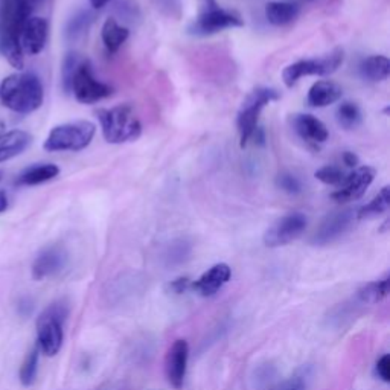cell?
Returning a JSON list of instances; mask_svg holds the SVG:
<instances>
[{
    "label": "cell",
    "instance_id": "1",
    "mask_svg": "<svg viewBox=\"0 0 390 390\" xmlns=\"http://www.w3.org/2000/svg\"><path fill=\"white\" fill-rule=\"evenodd\" d=\"M31 13L32 0H0V52L19 70L25 64L19 36Z\"/></svg>",
    "mask_w": 390,
    "mask_h": 390
},
{
    "label": "cell",
    "instance_id": "2",
    "mask_svg": "<svg viewBox=\"0 0 390 390\" xmlns=\"http://www.w3.org/2000/svg\"><path fill=\"white\" fill-rule=\"evenodd\" d=\"M45 100V89L34 73H13L0 83V102L19 115L34 113Z\"/></svg>",
    "mask_w": 390,
    "mask_h": 390
},
{
    "label": "cell",
    "instance_id": "3",
    "mask_svg": "<svg viewBox=\"0 0 390 390\" xmlns=\"http://www.w3.org/2000/svg\"><path fill=\"white\" fill-rule=\"evenodd\" d=\"M96 115L100 119L102 136L108 144L133 142L142 133V124L130 105L101 108Z\"/></svg>",
    "mask_w": 390,
    "mask_h": 390
},
{
    "label": "cell",
    "instance_id": "4",
    "mask_svg": "<svg viewBox=\"0 0 390 390\" xmlns=\"http://www.w3.org/2000/svg\"><path fill=\"white\" fill-rule=\"evenodd\" d=\"M69 316L66 302H53L37 319V346L43 355L56 357L64 340V322Z\"/></svg>",
    "mask_w": 390,
    "mask_h": 390
},
{
    "label": "cell",
    "instance_id": "5",
    "mask_svg": "<svg viewBox=\"0 0 390 390\" xmlns=\"http://www.w3.org/2000/svg\"><path fill=\"white\" fill-rule=\"evenodd\" d=\"M96 125L89 121H77L53 127L45 140V148L49 153L57 151H81L88 148L95 137Z\"/></svg>",
    "mask_w": 390,
    "mask_h": 390
},
{
    "label": "cell",
    "instance_id": "6",
    "mask_svg": "<svg viewBox=\"0 0 390 390\" xmlns=\"http://www.w3.org/2000/svg\"><path fill=\"white\" fill-rule=\"evenodd\" d=\"M280 98L279 92L270 88H258L247 95L240 112L236 117L238 133H240V145L244 148L251 142L255 132L258 130L259 115H261L263 108L270 102L278 101Z\"/></svg>",
    "mask_w": 390,
    "mask_h": 390
},
{
    "label": "cell",
    "instance_id": "7",
    "mask_svg": "<svg viewBox=\"0 0 390 390\" xmlns=\"http://www.w3.org/2000/svg\"><path fill=\"white\" fill-rule=\"evenodd\" d=\"M69 92H72L75 100L81 104H95L112 96L113 89L108 84L98 80L90 61L83 58L72 75Z\"/></svg>",
    "mask_w": 390,
    "mask_h": 390
},
{
    "label": "cell",
    "instance_id": "8",
    "mask_svg": "<svg viewBox=\"0 0 390 390\" xmlns=\"http://www.w3.org/2000/svg\"><path fill=\"white\" fill-rule=\"evenodd\" d=\"M343 51L335 49L328 56L320 58H310V60H300L290 64L283 72V80L287 88H292L296 83L303 77H327V75L334 73L343 63Z\"/></svg>",
    "mask_w": 390,
    "mask_h": 390
},
{
    "label": "cell",
    "instance_id": "9",
    "mask_svg": "<svg viewBox=\"0 0 390 390\" xmlns=\"http://www.w3.org/2000/svg\"><path fill=\"white\" fill-rule=\"evenodd\" d=\"M243 25L244 21L240 16L220 8L214 0H209L203 13L188 26V34L195 37H208L224 29L241 28Z\"/></svg>",
    "mask_w": 390,
    "mask_h": 390
},
{
    "label": "cell",
    "instance_id": "10",
    "mask_svg": "<svg viewBox=\"0 0 390 390\" xmlns=\"http://www.w3.org/2000/svg\"><path fill=\"white\" fill-rule=\"evenodd\" d=\"M307 216L300 212L284 215L283 218H279L268 227L264 233V244L270 248L287 246L300 238L303 232L307 231Z\"/></svg>",
    "mask_w": 390,
    "mask_h": 390
},
{
    "label": "cell",
    "instance_id": "11",
    "mask_svg": "<svg viewBox=\"0 0 390 390\" xmlns=\"http://www.w3.org/2000/svg\"><path fill=\"white\" fill-rule=\"evenodd\" d=\"M355 218V212L352 209L335 211L328 214L311 238V244L314 246H328L337 241L346 232L351 229Z\"/></svg>",
    "mask_w": 390,
    "mask_h": 390
},
{
    "label": "cell",
    "instance_id": "12",
    "mask_svg": "<svg viewBox=\"0 0 390 390\" xmlns=\"http://www.w3.org/2000/svg\"><path fill=\"white\" fill-rule=\"evenodd\" d=\"M375 179V169L371 167L357 168L346 176L339 189L331 194V199L337 203H349L362 199L366 189L372 185Z\"/></svg>",
    "mask_w": 390,
    "mask_h": 390
},
{
    "label": "cell",
    "instance_id": "13",
    "mask_svg": "<svg viewBox=\"0 0 390 390\" xmlns=\"http://www.w3.org/2000/svg\"><path fill=\"white\" fill-rule=\"evenodd\" d=\"M68 261L69 255L64 247L53 244L43 248L37 255L34 264H32V278L36 280H43L57 276L66 268Z\"/></svg>",
    "mask_w": 390,
    "mask_h": 390
},
{
    "label": "cell",
    "instance_id": "14",
    "mask_svg": "<svg viewBox=\"0 0 390 390\" xmlns=\"http://www.w3.org/2000/svg\"><path fill=\"white\" fill-rule=\"evenodd\" d=\"M49 37V23L46 19L31 16L20 31L19 43L23 56H38L45 49Z\"/></svg>",
    "mask_w": 390,
    "mask_h": 390
},
{
    "label": "cell",
    "instance_id": "15",
    "mask_svg": "<svg viewBox=\"0 0 390 390\" xmlns=\"http://www.w3.org/2000/svg\"><path fill=\"white\" fill-rule=\"evenodd\" d=\"M189 360V344L186 340L179 339L171 344L165 359V375L171 387L180 390L185 383Z\"/></svg>",
    "mask_w": 390,
    "mask_h": 390
},
{
    "label": "cell",
    "instance_id": "16",
    "mask_svg": "<svg viewBox=\"0 0 390 390\" xmlns=\"http://www.w3.org/2000/svg\"><path fill=\"white\" fill-rule=\"evenodd\" d=\"M231 276L232 268L229 265L224 263L215 264L209 270H206L197 280L191 283V288L197 291L203 297H211L229 283Z\"/></svg>",
    "mask_w": 390,
    "mask_h": 390
},
{
    "label": "cell",
    "instance_id": "17",
    "mask_svg": "<svg viewBox=\"0 0 390 390\" xmlns=\"http://www.w3.org/2000/svg\"><path fill=\"white\" fill-rule=\"evenodd\" d=\"M291 124L295 132L307 142L311 144H323L327 142L330 133L328 128L325 125L320 119L312 115L299 113L291 117Z\"/></svg>",
    "mask_w": 390,
    "mask_h": 390
},
{
    "label": "cell",
    "instance_id": "18",
    "mask_svg": "<svg viewBox=\"0 0 390 390\" xmlns=\"http://www.w3.org/2000/svg\"><path fill=\"white\" fill-rule=\"evenodd\" d=\"M32 144V136L23 130L0 133V164L20 156Z\"/></svg>",
    "mask_w": 390,
    "mask_h": 390
},
{
    "label": "cell",
    "instance_id": "19",
    "mask_svg": "<svg viewBox=\"0 0 390 390\" xmlns=\"http://www.w3.org/2000/svg\"><path fill=\"white\" fill-rule=\"evenodd\" d=\"M342 96H343V90L339 84L322 80V81H317L311 85L307 101L311 107L322 108V107H328V105H332L337 101H340Z\"/></svg>",
    "mask_w": 390,
    "mask_h": 390
},
{
    "label": "cell",
    "instance_id": "20",
    "mask_svg": "<svg viewBox=\"0 0 390 390\" xmlns=\"http://www.w3.org/2000/svg\"><path fill=\"white\" fill-rule=\"evenodd\" d=\"M60 174V168L53 164H38L25 169L17 179L19 186H37L53 180Z\"/></svg>",
    "mask_w": 390,
    "mask_h": 390
},
{
    "label": "cell",
    "instance_id": "21",
    "mask_svg": "<svg viewBox=\"0 0 390 390\" xmlns=\"http://www.w3.org/2000/svg\"><path fill=\"white\" fill-rule=\"evenodd\" d=\"M359 72L363 80L372 83L386 81L390 75V61L384 56L367 57L360 63Z\"/></svg>",
    "mask_w": 390,
    "mask_h": 390
},
{
    "label": "cell",
    "instance_id": "22",
    "mask_svg": "<svg viewBox=\"0 0 390 390\" xmlns=\"http://www.w3.org/2000/svg\"><path fill=\"white\" fill-rule=\"evenodd\" d=\"M128 36H130V31L125 26L119 25L116 19H107L104 21L102 29H101V38L105 49L110 53H116L119 49H121V46L127 41Z\"/></svg>",
    "mask_w": 390,
    "mask_h": 390
},
{
    "label": "cell",
    "instance_id": "23",
    "mask_svg": "<svg viewBox=\"0 0 390 390\" xmlns=\"http://www.w3.org/2000/svg\"><path fill=\"white\" fill-rule=\"evenodd\" d=\"M299 14V6L290 2H270L265 6V17L268 23L284 26L291 23Z\"/></svg>",
    "mask_w": 390,
    "mask_h": 390
},
{
    "label": "cell",
    "instance_id": "24",
    "mask_svg": "<svg viewBox=\"0 0 390 390\" xmlns=\"http://www.w3.org/2000/svg\"><path fill=\"white\" fill-rule=\"evenodd\" d=\"M389 208H390V188L384 186L369 203L364 204L363 208H360L355 212V216L359 220H371V218H375V216H380L384 212H387Z\"/></svg>",
    "mask_w": 390,
    "mask_h": 390
},
{
    "label": "cell",
    "instance_id": "25",
    "mask_svg": "<svg viewBox=\"0 0 390 390\" xmlns=\"http://www.w3.org/2000/svg\"><path fill=\"white\" fill-rule=\"evenodd\" d=\"M40 349L37 343L32 346L31 351L26 354L23 363L20 366V372H19V378L20 383L23 384L25 387H31L32 384L36 383L37 375H38V362H40Z\"/></svg>",
    "mask_w": 390,
    "mask_h": 390
},
{
    "label": "cell",
    "instance_id": "26",
    "mask_svg": "<svg viewBox=\"0 0 390 390\" xmlns=\"http://www.w3.org/2000/svg\"><path fill=\"white\" fill-rule=\"evenodd\" d=\"M95 20V16L90 11H80V13L75 14L66 26V38L69 41H77L88 34L89 28L92 26Z\"/></svg>",
    "mask_w": 390,
    "mask_h": 390
},
{
    "label": "cell",
    "instance_id": "27",
    "mask_svg": "<svg viewBox=\"0 0 390 390\" xmlns=\"http://www.w3.org/2000/svg\"><path fill=\"white\" fill-rule=\"evenodd\" d=\"M389 285H390L389 278H384L381 280H374V283L366 284L357 291V296H359L362 302H366V303H378L387 297Z\"/></svg>",
    "mask_w": 390,
    "mask_h": 390
},
{
    "label": "cell",
    "instance_id": "28",
    "mask_svg": "<svg viewBox=\"0 0 390 390\" xmlns=\"http://www.w3.org/2000/svg\"><path fill=\"white\" fill-rule=\"evenodd\" d=\"M362 112L359 105L351 101L342 102L337 108V121L344 130H354L362 124Z\"/></svg>",
    "mask_w": 390,
    "mask_h": 390
},
{
    "label": "cell",
    "instance_id": "29",
    "mask_svg": "<svg viewBox=\"0 0 390 390\" xmlns=\"http://www.w3.org/2000/svg\"><path fill=\"white\" fill-rule=\"evenodd\" d=\"M192 252V247L186 240H179L172 243L165 252V263L168 267H176L186 261Z\"/></svg>",
    "mask_w": 390,
    "mask_h": 390
},
{
    "label": "cell",
    "instance_id": "30",
    "mask_svg": "<svg viewBox=\"0 0 390 390\" xmlns=\"http://www.w3.org/2000/svg\"><path fill=\"white\" fill-rule=\"evenodd\" d=\"M317 180H320L325 185H331V186H340L343 180L346 179L344 171L340 167L335 165H327L320 169L316 171V174H314Z\"/></svg>",
    "mask_w": 390,
    "mask_h": 390
},
{
    "label": "cell",
    "instance_id": "31",
    "mask_svg": "<svg viewBox=\"0 0 390 390\" xmlns=\"http://www.w3.org/2000/svg\"><path fill=\"white\" fill-rule=\"evenodd\" d=\"M156 8L167 17L179 20L181 17V2L180 0H153Z\"/></svg>",
    "mask_w": 390,
    "mask_h": 390
},
{
    "label": "cell",
    "instance_id": "32",
    "mask_svg": "<svg viewBox=\"0 0 390 390\" xmlns=\"http://www.w3.org/2000/svg\"><path fill=\"white\" fill-rule=\"evenodd\" d=\"M276 185H278V188H280L284 192H288V194H299L302 191L300 181L295 176L287 174V172H284V174H279L276 177Z\"/></svg>",
    "mask_w": 390,
    "mask_h": 390
},
{
    "label": "cell",
    "instance_id": "33",
    "mask_svg": "<svg viewBox=\"0 0 390 390\" xmlns=\"http://www.w3.org/2000/svg\"><path fill=\"white\" fill-rule=\"evenodd\" d=\"M376 375L381 378L384 383H390V355L384 354L380 360L376 362Z\"/></svg>",
    "mask_w": 390,
    "mask_h": 390
},
{
    "label": "cell",
    "instance_id": "34",
    "mask_svg": "<svg viewBox=\"0 0 390 390\" xmlns=\"http://www.w3.org/2000/svg\"><path fill=\"white\" fill-rule=\"evenodd\" d=\"M188 288H191V279L189 278H177L169 284V290L174 295H183Z\"/></svg>",
    "mask_w": 390,
    "mask_h": 390
},
{
    "label": "cell",
    "instance_id": "35",
    "mask_svg": "<svg viewBox=\"0 0 390 390\" xmlns=\"http://www.w3.org/2000/svg\"><path fill=\"white\" fill-rule=\"evenodd\" d=\"M307 383H305V376L303 375H295L290 380L287 390H305Z\"/></svg>",
    "mask_w": 390,
    "mask_h": 390
},
{
    "label": "cell",
    "instance_id": "36",
    "mask_svg": "<svg viewBox=\"0 0 390 390\" xmlns=\"http://www.w3.org/2000/svg\"><path fill=\"white\" fill-rule=\"evenodd\" d=\"M342 160H343L344 167H348V168H355L357 165H359V157H357L355 153H351V151H344L342 156Z\"/></svg>",
    "mask_w": 390,
    "mask_h": 390
},
{
    "label": "cell",
    "instance_id": "37",
    "mask_svg": "<svg viewBox=\"0 0 390 390\" xmlns=\"http://www.w3.org/2000/svg\"><path fill=\"white\" fill-rule=\"evenodd\" d=\"M8 208V197L4 191H0V214L5 212Z\"/></svg>",
    "mask_w": 390,
    "mask_h": 390
},
{
    "label": "cell",
    "instance_id": "38",
    "mask_svg": "<svg viewBox=\"0 0 390 390\" xmlns=\"http://www.w3.org/2000/svg\"><path fill=\"white\" fill-rule=\"evenodd\" d=\"M112 0H90V5L95 8V9H100L102 6H105L107 4H110Z\"/></svg>",
    "mask_w": 390,
    "mask_h": 390
},
{
    "label": "cell",
    "instance_id": "39",
    "mask_svg": "<svg viewBox=\"0 0 390 390\" xmlns=\"http://www.w3.org/2000/svg\"><path fill=\"white\" fill-rule=\"evenodd\" d=\"M0 180H2V172H0Z\"/></svg>",
    "mask_w": 390,
    "mask_h": 390
},
{
    "label": "cell",
    "instance_id": "40",
    "mask_svg": "<svg viewBox=\"0 0 390 390\" xmlns=\"http://www.w3.org/2000/svg\"><path fill=\"white\" fill-rule=\"evenodd\" d=\"M2 127H4V125H2V122H0V128H2Z\"/></svg>",
    "mask_w": 390,
    "mask_h": 390
},
{
    "label": "cell",
    "instance_id": "41",
    "mask_svg": "<svg viewBox=\"0 0 390 390\" xmlns=\"http://www.w3.org/2000/svg\"><path fill=\"white\" fill-rule=\"evenodd\" d=\"M112 390H121V389H112Z\"/></svg>",
    "mask_w": 390,
    "mask_h": 390
},
{
    "label": "cell",
    "instance_id": "42",
    "mask_svg": "<svg viewBox=\"0 0 390 390\" xmlns=\"http://www.w3.org/2000/svg\"><path fill=\"white\" fill-rule=\"evenodd\" d=\"M32 2H34V0H32Z\"/></svg>",
    "mask_w": 390,
    "mask_h": 390
}]
</instances>
